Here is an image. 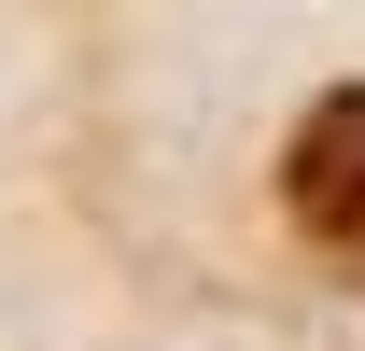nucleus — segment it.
Returning a JSON list of instances; mask_svg holds the SVG:
<instances>
[{"label": "nucleus", "instance_id": "obj_1", "mask_svg": "<svg viewBox=\"0 0 365 351\" xmlns=\"http://www.w3.org/2000/svg\"><path fill=\"white\" fill-rule=\"evenodd\" d=\"M281 211L337 281H365V85H323L281 141Z\"/></svg>", "mask_w": 365, "mask_h": 351}]
</instances>
